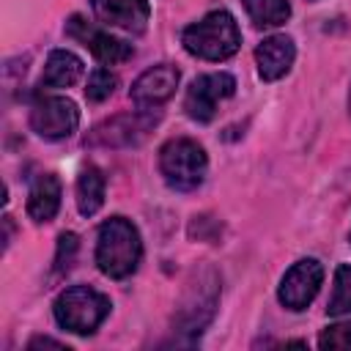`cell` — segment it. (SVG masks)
Wrapping results in <instances>:
<instances>
[{"label":"cell","instance_id":"1","mask_svg":"<svg viewBox=\"0 0 351 351\" xmlns=\"http://www.w3.org/2000/svg\"><path fill=\"white\" fill-rule=\"evenodd\" d=\"M143 258V241L137 228L126 217H110L99 228V241H96V263L101 274L112 280L129 277Z\"/></svg>","mask_w":351,"mask_h":351},{"label":"cell","instance_id":"7","mask_svg":"<svg viewBox=\"0 0 351 351\" xmlns=\"http://www.w3.org/2000/svg\"><path fill=\"white\" fill-rule=\"evenodd\" d=\"M321 282H324V266L315 258H302L285 271L280 291H277V299L288 310H304L315 299Z\"/></svg>","mask_w":351,"mask_h":351},{"label":"cell","instance_id":"3","mask_svg":"<svg viewBox=\"0 0 351 351\" xmlns=\"http://www.w3.org/2000/svg\"><path fill=\"white\" fill-rule=\"evenodd\" d=\"M52 310L63 329L74 335H90L110 315V299L90 285H71L55 299Z\"/></svg>","mask_w":351,"mask_h":351},{"label":"cell","instance_id":"6","mask_svg":"<svg viewBox=\"0 0 351 351\" xmlns=\"http://www.w3.org/2000/svg\"><path fill=\"white\" fill-rule=\"evenodd\" d=\"M236 90V80L225 71H214V74H200L197 80H192V85L186 88L184 96V110L192 121H211L217 112V104L228 96H233Z\"/></svg>","mask_w":351,"mask_h":351},{"label":"cell","instance_id":"5","mask_svg":"<svg viewBox=\"0 0 351 351\" xmlns=\"http://www.w3.org/2000/svg\"><path fill=\"white\" fill-rule=\"evenodd\" d=\"M30 126L44 140H63L80 126V110L66 96H41L30 107Z\"/></svg>","mask_w":351,"mask_h":351},{"label":"cell","instance_id":"20","mask_svg":"<svg viewBox=\"0 0 351 351\" xmlns=\"http://www.w3.org/2000/svg\"><path fill=\"white\" fill-rule=\"evenodd\" d=\"M74 252H77V236L74 233H60L58 239V255H55V269L63 271L71 266L74 261Z\"/></svg>","mask_w":351,"mask_h":351},{"label":"cell","instance_id":"10","mask_svg":"<svg viewBox=\"0 0 351 351\" xmlns=\"http://www.w3.org/2000/svg\"><path fill=\"white\" fill-rule=\"evenodd\" d=\"M176 85H178V69L176 66H167V63H159L148 71H143L134 85H132V101L143 110L148 107H159L162 101H167L173 93H176Z\"/></svg>","mask_w":351,"mask_h":351},{"label":"cell","instance_id":"19","mask_svg":"<svg viewBox=\"0 0 351 351\" xmlns=\"http://www.w3.org/2000/svg\"><path fill=\"white\" fill-rule=\"evenodd\" d=\"M318 346L321 348H351V321L326 326L318 337Z\"/></svg>","mask_w":351,"mask_h":351},{"label":"cell","instance_id":"16","mask_svg":"<svg viewBox=\"0 0 351 351\" xmlns=\"http://www.w3.org/2000/svg\"><path fill=\"white\" fill-rule=\"evenodd\" d=\"M241 3L258 27H277L291 16L288 0H241Z\"/></svg>","mask_w":351,"mask_h":351},{"label":"cell","instance_id":"22","mask_svg":"<svg viewBox=\"0 0 351 351\" xmlns=\"http://www.w3.org/2000/svg\"><path fill=\"white\" fill-rule=\"evenodd\" d=\"M348 110H351V93H348Z\"/></svg>","mask_w":351,"mask_h":351},{"label":"cell","instance_id":"12","mask_svg":"<svg viewBox=\"0 0 351 351\" xmlns=\"http://www.w3.org/2000/svg\"><path fill=\"white\" fill-rule=\"evenodd\" d=\"M293 58H296V49H293V41L288 36H269L258 44L255 49V63H258V74L269 82L285 77L293 66Z\"/></svg>","mask_w":351,"mask_h":351},{"label":"cell","instance_id":"15","mask_svg":"<svg viewBox=\"0 0 351 351\" xmlns=\"http://www.w3.org/2000/svg\"><path fill=\"white\" fill-rule=\"evenodd\" d=\"M104 203V176L99 167L88 165L77 178V208L82 217H93Z\"/></svg>","mask_w":351,"mask_h":351},{"label":"cell","instance_id":"9","mask_svg":"<svg viewBox=\"0 0 351 351\" xmlns=\"http://www.w3.org/2000/svg\"><path fill=\"white\" fill-rule=\"evenodd\" d=\"M66 36L77 38L80 44H85L93 52V58H99L101 63H123V60L132 58V47L126 41H121V38H115V36H110V33L93 27V25H88L77 14L66 22Z\"/></svg>","mask_w":351,"mask_h":351},{"label":"cell","instance_id":"14","mask_svg":"<svg viewBox=\"0 0 351 351\" xmlns=\"http://www.w3.org/2000/svg\"><path fill=\"white\" fill-rule=\"evenodd\" d=\"M80 77H82V60L69 49H52L44 63L41 85L44 88H69Z\"/></svg>","mask_w":351,"mask_h":351},{"label":"cell","instance_id":"18","mask_svg":"<svg viewBox=\"0 0 351 351\" xmlns=\"http://www.w3.org/2000/svg\"><path fill=\"white\" fill-rule=\"evenodd\" d=\"M115 85H118V77H115L110 69H96V71L90 74V80H88L85 96H88L90 101H104V99H110V93L115 90Z\"/></svg>","mask_w":351,"mask_h":351},{"label":"cell","instance_id":"8","mask_svg":"<svg viewBox=\"0 0 351 351\" xmlns=\"http://www.w3.org/2000/svg\"><path fill=\"white\" fill-rule=\"evenodd\" d=\"M159 121V115L148 112L140 107V112H126V115H115L110 121H104L101 126H96L90 132V143L93 145H137Z\"/></svg>","mask_w":351,"mask_h":351},{"label":"cell","instance_id":"11","mask_svg":"<svg viewBox=\"0 0 351 351\" xmlns=\"http://www.w3.org/2000/svg\"><path fill=\"white\" fill-rule=\"evenodd\" d=\"M93 14L112 27H121L126 33H143L151 16L148 0H90Z\"/></svg>","mask_w":351,"mask_h":351},{"label":"cell","instance_id":"17","mask_svg":"<svg viewBox=\"0 0 351 351\" xmlns=\"http://www.w3.org/2000/svg\"><path fill=\"white\" fill-rule=\"evenodd\" d=\"M326 313L335 318L351 313V266H346V263L337 266V271H335V291L326 304Z\"/></svg>","mask_w":351,"mask_h":351},{"label":"cell","instance_id":"2","mask_svg":"<svg viewBox=\"0 0 351 351\" xmlns=\"http://www.w3.org/2000/svg\"><path fill=\"white\" fill-rule=\"evenodd\" d=\"M184 49L195 58L203 60H225L230 58L239 44H241V33L239 25L233 19V14L228 11H211L206 14L200 22L189 25L181 36Z\"/></svg>","mask_w":351,"mask_h":351},{"label":"cell","instance_id":"4","mask_svg":"<svg viewBox=\"0 0 351 351\" xmlns=\"http://www.w3.org/2000/svg\"><path fill=\"white\" fill-rule=\"evenodd\" d=\"M206 167H208L206 151L189 137H176L165 143L159 151V170L173 189L189 192L200 186L206 178Z\"/></svg>","mask_w":351,"mask_h":351},{"label":"cell","instance_id":"13","mask_svg":"<svg viewBox=\"0 0 351 351\" xmlns=\"http://www.w3.org/2000/svg\"><path fill=\"white\" fill-rule=\"evenodd\" d=\"M60 208V181L52 173H44L33 181L27 192V214L36 222H49Z\"/></svg>","mask_w":351,"mask_h":351},{"label":"cell","instance_id":"21","mask_svg":"<svg viewBox=\"0 0 351 351\" xmlns=\"http://www.w3.org/2000/svg\"><path fill=\"white\" fill-rule=\"evenodd\" d=\"M38 346H49V348H66L63 343H58V340H49V337H36V340H30V346H27V348L33 351V348H38Z\"/></svg>","mask_w":351,"mask_h":351}]
</instances>
